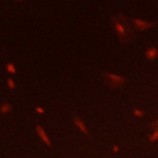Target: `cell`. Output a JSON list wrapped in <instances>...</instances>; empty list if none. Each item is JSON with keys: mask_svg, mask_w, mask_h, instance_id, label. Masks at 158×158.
<instances>
[{"mask_svg": "<svg viewBox=\"0 0 158 158\" xmlns=\"http://www.w3.org/2000/svg\"><path fill=\"white\" fill-rule=\"evenodd\" d=\"M112 26H114V30L116 31L118 38L121 40V42H125L130 35H131V30L128 28V26L126 25V21H125V17L122 15H117L115 17H112Z\"/></svg>", "mask_w": 158, "mask_h": 158, "instance_id": "6da1fadb", "label": "cell"}, {"mask_svg": "<svg viewBox=\"0 0 158 158\" xmlns=\"http://www.w3.org/2000/svg\"><path fill=\"white\" fill-rule=\"evenodd\" d=\"M6 68H7V70H9L10 73H15V72H16V69H15V65H14L12 63H9Z\"/></svg>", "mask_w": 158, "mask_h": 158, "instance_id": "8992f818", "label": "cell"}, {"mask_svg": "<svg viewBox=\"0 0 158 158\" xmlns=\"http://www.w3.org/2000/svg\"><path fill=\"white\" fill-rule=\"evenodd\" d=\"M9 86H10V88H14V86H15V84H14L12 79H9Z\"/></svg>", "mask_w": 158, "mask_h": 158, "instance_id": "9c48e42d", "label": "cell"}, {"mask_svg": "<svg viewBox=\"0 0 158 158\" xmlns=\"http://www.w3.org/2000/svg\"><path fill=\"white\" fill-rule=\"evenodd\" d=\"M74 121H75V123H77V125L80 127V130H81V131H84V132L86 131V130H85V126L83 125V122H81V121H80L78 117H75V120H74Z\"/></svg>", "mask_w": 158, "mask_h": 158, "instance_id": "5b68a950", "label": "cell"}, {"mask_svg": "<svg viewBox=\"0 0 158 158\" xmlns=\"http://www.w3.org/2000/svg\"><path fill=\"white\" fill-rule=\"evenodd\" d=\"M157 56H158V49H157L156 47H149V48H147V51H146V57H147L149 60L156 59Z\"/></svg>", "mask_w": 158, "mask_h": 158, "instance_id": "277c9868", "label": "cell"}, {"mask_svg": "<svg viewBox=\"0 0 158 158\" xmlns=\"http://www.w3.org/2000/svg\"><path fill=\"white\" fill-rule=\"evenodd\" d=\"M16 1H21V0H16Z\"/></svg>", "mask_w": 158, "mask_h": 158, "instance_id": "8fae6325", "label": "cell"}, {"mask_svg": "<svg viewBox=\"0 0 158 158\" xmlns=\"http://www.w3.org/2000/svg\"><path fill=\"white\" fill-rule=\"evenodd\" d=\"M37 128H38V132H40V135L42 136V138H43L46 142H48V141H47V137H46V135H44V133H43V131H42V128H41V127H37Z\"/></svg>", "mask_w": 158, "mask_h": 158, "instance_id": "52a82bcc", "label": "cell"}, {"mask_svg": "<svg viewBox=\"0 0 158 158\" xmlns=\"http://www.w3.org/2000/svg\"><path fill=\"white\" fill-rule=\"evenodd\" d=\"M105 78H106V81H109L111 85H120L125 81L122 77H118L115 74H105Z\"/></svg>", "mask_w": 158, "mask_h": 158, "instance_id": "3957f363", "label": "cell"}, {"mask_svg": "<svg viewBox=\"0 0 158 158\" xmlns=\"http://www.w3.org/2000/svg\"><path fill=\"white\" fill-rule=\"evenodd\" d=\"M132 23L135 25L136 30H147V28H151L156 25H158V22H148L146 20H139V19H132Z\"/></svg>", "mask_w": 158, "mask_h": 158, "instance_id": "7a4b0ae2", "label": "cell"}, {"mask_svg": "<svg viewBox=\"0 0 158 158\" xmlns=\"http://www.w3.org/2000/svg\"><path fill=\"white\" fill-rule=\"evenodd\" d=\"M154 126H156V127H158V120H157V122L154 123Z\"/></svg>", "mask_w": 158, "mask_h": 158, "instance_id": "30bf717a", "label": "cell"}, {"mask_svg": "<svg viewBox=\"0 0 158 158\" xmlns=\"http://www.w3.org/2000/svg\"><path fill=\"white\" fill-rule=\"evenodd\" d=\"M9 110H10V106H9L7 104L2 105V110H1V111H9Z\"/></svg>", "mask_w": 158, "mask_h": 158, "instance_id": "ba28073f", "label": "cell"}]
</instances>
